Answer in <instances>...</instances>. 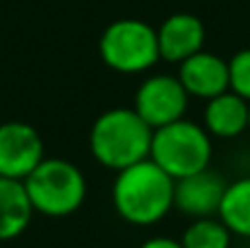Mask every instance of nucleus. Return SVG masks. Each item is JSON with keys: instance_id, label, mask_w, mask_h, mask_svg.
Masks as SVG:
<instances>
[{"instance_id": "1a4fd4ad", "label": "nucleus", "mask_w": 250, "mask_h": 248, "mask_svg": "<svg viewBox=\"0 0 250 248\" xmlns=\"http://www.w3.org/2000/svg\"><path fill=\"white\" fill-rule=\"evenodd\" d=\"M178 79L182 82L189 97H200V99L207 101L230 90L229 62L207 51H200L195 55L187 57L185 62H180Z\"/></svg>"}, {"instance_id": "f03ea898", "label": "nucleus", "mask_w": 250, "mask_h": 248, "mask_svg": "<svg viewBox=\"0 0 250 248\" xmlns=\"http://www.w3.org/2000/svg\"><path fill=\"white\" fill-rule=\"evenodd\" d=\"M154 130L134 108H112L90 130V152L97 163L121 171L149 158Z\"/></svg>"}, {"instance_id": "7ed1b4c3", "label": "nucleus", "mask_w": 250, "mask_h": 248, "mask_svg": "<svg viewBox=\"0 0 250 248\" xmlns=\"http://www.w3.org/2000/svg\"><path fill=\"white\" fill-rule=\"evenodd\" d=\"M213 156V143L207 127L187 119L156 127L151 136L149 158L163 167L173 180L191 176L208 167Z\"/></svg>"}, {"instance_id": "f3484780", "label": "nucleus", "mask_w": 250, "mask_h": 248, "mask_svg": "<svg viewBox=\"0 0 250 248\" xmlns=\"http://www.w3.org/2000/svg\"><path fill=\"white\" fill-rule=\"evenodd\" d=\"M248 130H250V105H248Z\"/></svg>"}, {"instance_id": "6e6552de", "label": "nucleus", "mask_w": 250, "mask_h": 248, "mask_svg": "<svg viewBox=\"0 0 250 248\" xmlns=\"http://www.w3.org/2000/svg\"><path fill=\"white\" fill-rule=\"evenodd\" d=\"M224 191L226 183L222 180V176L207 167L202 171H195V174L176 180L173 207L195 220L213 218L220 211Z\"/></svg>"}, {"instance_id": "ddd939ff", "label": "nucleus", "mask_w": 250, "mask_h": 248, "mask_svg": "<svg viewBox=\"0 0 250 248\" xmlns=\"http://www.w3.org/2000/svg\"><path fill=\"white\" fill-rule=\"evenodd\" d=\"M217 215L230 233L239 237H250V176L235 180L233 185H226Z\"/></svg>"}, {"instance_id": "0eeeda50", "label": "nucleus", "mask_w": 250, "mask_h": 248, "mask_svg": "<svg viewBox=\"0 0 250 248\" xmlns=\"http://www.w3.org/2000/svg\"><path fill=\"white\" fill-rule=\"evenodd\" d=\"M44 161V143L29 123L9 121L0 125V176L24 180Z\"/></svg>"}, {"instance_id": "dca6fc26", "label": "nucleus", "mask_w": 250, "mask_h": 248, "mask_svg": "<svg viewBox=\"0 0 250 248\" xmlns=\"http://www.w3.org/2000/svg\"><path fill=\"white\" fill-rule=\"evenodd\" d=\"M141 248H182V244L171 240V237H151Z\"/></svg>"}, {"instance_id": "20e7f679", "label": "nucleus", "mask_w": 250, "mask_h": 248, "mask_svg": "<svg viewBox=\"0 0 250 248\" xmlns=\"http://www.w3.org/2000/svg\"><path fill=\"white\" fill-rule=\"evenodd\" d=\"M33 209L48 218H66L86 200V178L64 158H44L24 178Z\"/></svg>"}, {"instance_id": "9b49d317", "label": "nucleus", "mask_w": 250, "mask_h": 248, "mask_svg": "<svg viewBox=\"0 0 250 248\" xmlns=\"http://www.w3.org/2000/svg\"><path fill=\"white\" fill-rule=\"evenodd\" d=\"M248 105L237 92L226 90L222 95L207 101L204 108V127L208 134L217 139H235L244 130H248Z\"/></svg>"}, {"instance_id": "423d86ee", "label": "nucleus", "mask_w": 250, "mask_h": 248, "mask_svg": "<svg viewBox=\"0 0 250 248\" xmlns=\"http://www.w3.org/2000/svg\"><path fill=\"white\" fill-rule=\"evenodd\" d=\"M187 103H189V92L185 90L180 79L171 75L147 77L134 97V110L145 119L151 130L182 119Z\"/></svg>"}, {"instance_id": "2eb2a0df", "label": "nucleus", "mask_w": 250, "mask_h": 248, "mask_svg": "<svg viewBox=\"0 0 250 248\" xmlns=\"http://www.w3.org/2000/svg\"><path fill=\"white\" fill-rule=\"evenodd\" d=\"M229 82L230 90L250 101V48L237 51L229 60Z\"/></svg>"}, {"instance_id": "f8f14e48", "label": "nucleus", "mask_w": 250, "mask_h": 248, "mask_svg": "<svg viewBox=\"0 0 250 248\" xmlns=\"http://www.w3.org/2000/svg\"><path fill=\"white\" fill-rule=\"evenodd\" d=\"M24 180L0 176V242L22 235L33 218Z\"/></svg>"}, {"instance_id": "9d476101", "label": "nucleus", "mask_w": 250, "mask_h": 248, "mask_svg": "<svg viewBox=\"0 0 250 248\" xmlns=\"http://www.w3.org/2000/svg\"><path fill=\"white\" fill-rule=\"evenodd\" d=\"M207 31L198 16L193 13H173L158 29L160 60L180 64L187 57L202 51Z\"/></svg>"}, {"instance_id": "4468645a", "label": "nucleus", "mask_w": 250, "mask_h": 248, "mask_svg": "<svg viewBox=\"0 0 250 248\" xmlns=\"http://www.w3.org/2000/svg\"><path fill=\"white\" fill-rule=\"evenodd\" d=\"M230 235L222 220L215 218H198L189 224L182 235V248H230Z\"/></svg>"}, {"instance_id": "39448f33", "label": "nucleus", "mask_w": 250, "mask_h": 248, "mask_svg": "<svg viewBox=\"0 0 250 248\" xmlns=\"http://www.w3.org/2000/svg\"><path fill=\"white\" fill-rule=\"evenodd\" d=\"M99 55L117 73L134 75L149 70L160 60L158 31L136 18L117 20L101 33Z\"/></svg>"}, {"instance_id": "f257e3e1", "label": "nucleus", "mask_w": 250, "mask_h": 248, "mask_svg": "<svg viewBox=\"0 0 250 248\" xmlns=\"http://www.w3.org/2000/svg\"><path fill=\"white\" fill-rule=\"evenodd\" d=\"M176 180L151 158L119 171L112 187V202L125 222L151 227L173 207Z\"/></svg>"}]
</instances>
